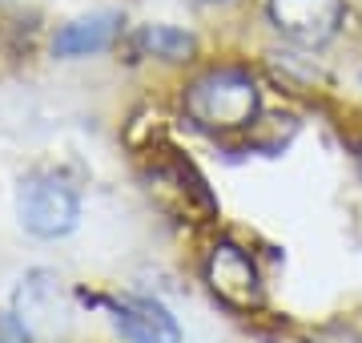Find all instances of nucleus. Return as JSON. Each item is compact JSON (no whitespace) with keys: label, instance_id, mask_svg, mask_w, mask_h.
Segmentation results:
<instances>
[{"label":"nucleus","instance_id":"nucleus-1","mask_svg":"<svg viewBox=\"0 0 362 343\" xmlns=\"http://www.w3.org/2000/svg\"><path fill=\"white\" fill-rule=\"evenodd\" d=\"M258 109H262L258 77L242 65L206 69L185 89V113H189V121L197 130H206V133L242 130V125H250L258 118Z\"/></svg>","mask_w":362,"mask_h":343},{"label":"nucleus","instance_id":"nucleus-2","mask_svg":"<svg viewBox=\"0 0 362 343\" xmlns=\"http://www.w3.org/2000/svg\"><path fill=\"white\" fill-rule=\"evenodd\" d=\"M16 214H21V226L37 238H61L69 235L81 218V198L77 190L57 178V174H33L21 182V194H16Z\"/></svg>","mask_w":362,"mask_h":343},{"label":"nucleus","instance_id":"nucleus-3","mask_svg":"<svg viewBox=\"0 0 362 343\" xmlns=\"http://www.w3.org/2000/svg\"><path fill=\"white\" fill-rule=\"evenodd\" d=\"M206 283L226 307L233 311H254L262 307V275L238 242H218L206 259Z\"/></svg>","mask_w":362,"mask_h":343},{"label":"nucleus","instance_id":"nucleus-4","mask_svg":"<svg viewBox=\"0 0 362 343\" xmlns=\"http://www.w3.org/2000/svg\"><path fill=\"white\" fill-rule=\"evenodd\" d=\"M342 16H346L342 0H270L274 28L306 49L334 40L342 28Z\"/></svg>","mask_w":362,"mask_h":343},{"label":"nucleus","instance_id":"nucleus-5","mask_svg":"<svg viewBox=\"0 0 362 343\" xmlns=\"http://www.w3.org/2000/svg\"><path fill=\"white\" fill-rule=\"evenodd\" d=\"M13 315L25 323L28 335H57V331H65V323H69L73 311H69L61 279L49 275V271H33L28 279H21Z\"/></svg>","mask_w":362,"mask_h":343},{"label":"nucleus","instance_id":"nucleus-6","mask_svg":"<svg viewBox=\"0 0 362 343\" xmlns=\"http://www.w3.org/2000/svg\"><path fill=\"white\" fill-rule=\"evenodd\" d=\"M113 327L129 343H181L177 319L169 315L165 303L145 299V295H129V299H113Z\"/></svg>","mask_w":362,"mask_h":343},{"label":"nucleus","instance_id":"nucleus-7","mask_svg":"<svg viewBox=\"0 0 362 343\" xmlns=\"http://www.w3.org/2000/svg\"><path fill=\"white\" fill-rule=\"evenodd\" d=\"M121 16L117 13H93L81 21H69L57 37H52V53L57 57H89L113 49V40L121 37Z\"/></svg>","mask_w":362,"mask_h":343},{"label":"nucleus","instance_id":"nucleus-8","mask_svg":"<svg viewBox=\"0 0 362 343\" xmlns=\"http://www.w3.org/2000/svg\"><path fill=\"white\" fill-rule=\"evenodd\" d=\"M133 45L141 49L145 57H157V61H189L197 49V40L185 33V28H173V25H145Z\"/></svg>","mask_w":362,"mask_h":343},{"label":"nucleus","instance_id":"nucleus-9","mask_svg":"<svg viewBox=\"0 0 362 343\" xmlns=\"http://www.w3.org/2000/svg\"><path fill=\"white\" fill-rule=\"evenodd\" d=\"M310 343H362V335L354 327H342V323H334V327H318L310 335Z\"/></svg>","mask_w":362,"mask_h":343},{"label":"nucleus","instance_id":"nucleus-10","mask_svg":"<svg viewBox=\"0 0 362 343\" xmlns=\"http://www.w3.org/2000/svg\"><path fill=\"white\" fill-rule=\"evenodd\" d=\"M13 45H8V37H4V33H0V73H8V65H13Z\"/></svg>","mask_w":362,"mask_h":343},{"label":"nucleus","instance_id":"nucleus-11","mask_svg":"<svg viewBox=\"0 0 362 343\" xmlns=\"http://www.w3.org/2000/svg\"><path fill=\"white\" fill-rule=\"evenodd\" d=\"M358 166H362V150H358Z\"/></svg>","mask_w":362,"mask_h":343}]
</instances>
